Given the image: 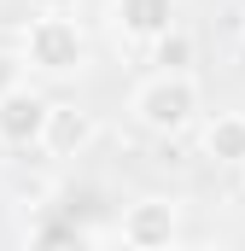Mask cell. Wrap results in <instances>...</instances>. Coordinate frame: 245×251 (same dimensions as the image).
<instances>
[{
	"mask_svg": "<svg viewBox=\"0 0 245 251\" xmlns=\"http://www.w3.org/2000/svg\"><path fill=\"white\" fill-rule=\"evenodd\" d=\"M88 140H94V117H88L82 105H47V128H41V146H47V152L70 158V152H82Z\"/></svg>",
	"mask_w": 245,
	"mask_h": 251,
	"instance_id": "obj_5",
	"label": "cell"
},
{
	"mask_svg": "<svg viewBox=\"0 0 245 251\" xmlns=\"http://www.w3.org/2000/svg\"><path fill=\"white\" fill-rule=\"evenodd\" d=\"M152 64H158V70H187V64H193V35H181L175 24H170L164 35H152Z\"/></svg>",
	"mask_w": 245,
	"mask_h": 251,
	"instance_id": "obj_8",
	"label": "cell"
},
{
	"mask_svg": "<svg viewBox=\"0 0 245 251\" xmlns=\"http://www.w3.org/2000/svg\"><path fill=\"white\" fill-rule=\"evenodd\" d=\"M193 111H198V88H193L187 70H158V76L134 94V117L152 128V134H175V128H187Z\"/></svg>",
	"mask_w": 245,
	"mask_h": 251,
	"instance_id": "obj_1",
	"label": "cell"
},
{
	"mask_svg": "<svg viewBox=\"0 0 245 251\" xmlns=\"http://www.w3.org/2000/svg\"><path fill=\"white\" fill-rule=\"evenodd\" d=\"M204 152L216 164H245V117H216L204 128Z\"/></svg>",
	"mask_w": 245,
	"mask_h": 251,
	"instance_id": "obj_7",
	"label": "cell"
},
{
	"mask_svg": "<svg viewBox=\"0 0 245 251\" xmlns=\"http://www.w3.org/2000/svg\"><path fill=\"white\" fill-rule=\"evenodd\" d=\"M35 6H47V12H59V6H76V0H35Z\"/></svg>",
	"mask_w": 245,
	"mask_h": 251,
	"instance_id": "obj_12",
	"label": "cell"
},
{
	"mask_svg": "<svg viewBox=\"0 0 245 251\" xmlns=\"http://www.w3.org/2000/svg\"><path fill=\"white\" fill-rule=\"evenodd\" d=\"M64 216H70V222H76V216H82V222H88V216H99V193H94V187L64 193Z\"/></svg>",
	"mask_w": 245,
	"mask_h": 251,
	"instance_id": "obj_10",
	"label": "cell"
},
{
	"mask_svg": "<svg viewBox=\"0 0 245 251\" xmlns=\"http://www.w3.org/2000/svg\"><path fill=\"white\" fill-rule=\"evenodd\" d=\"M18 82H24V64L12 59V53H0V94H6V88H18Z\"/></svg>",
	"mask_w": 245,
	"mask_h": 251,
	"instance_id": "obj_11",
	"label": "cell"
},
{
	"mask_svg": "<svg viewBox=\"0 0 245 251\" xmlns=\"http://www.w3.org/2000/svg\"><path fill=\"white\" fill-rule=\"evenodd\" d=\"M29 64H41V70H76L82 64V29L70 24V18H35L29 24Z\"/></svg>",
	"mask_w": 245,
	"mask_h": 251,
	"instance_id": "obj_2",
	"label": "cell"
},
{
	"mask_svg": "<svg viewBox=\"0 0 245 251\" xmlns=\"http://www.w3.org/2000/svg\"><path fill=\"white\" fill-rule=\"evenodd\" d=\"M41 128H47V100L29 94L24 82L0 94V140L6 146H41Z\"/></svg>",
	"mask_w": 245,
	"mask_h": 251,
	"instance_id": "obj_3",
	"label": "cell"
},
{
	"mask_svg": "<svg viewBox=\"0 0 245 251\" xmlns=\"http://www.w3.org/2000/svg\"><path fill=\"white\" fill-rule=\"evenodd\" d=\"M35 246H88V228L82 222H41Z\"/></svg>",
	"mask_w": 245,
	"mask_h": 251,
	"instance_id": "obj_9",
	"label": "cell"
},
{
	"mask_svg": "<svg viewBox=\"0 0 245 251\" xmlns=\"http://www.w3.org/2000/svg\"><path fill=\"white\" fill-rule=\"evenodd\" d=\"M111 18H117V29L128 41H152L175 24V0H117Z\"/></svg>",
	"mask_w": 245,
	"mask_h": 251,
	"instance_id": "obj_6",
	"label": "cell"
},
{
	"mask_svg": "<svg viewBox=\"0 0 245 251\" xmlns=\"http://www.w3.org/2000/svg\"><path fill=\"white\" fill-rule=\"evenodd\" d=\"M122 240L140 246V251L170 246V240H175V204H164V199H140V204H128V216H122Z\"/></svg>",
	"mask_w": 245,
	"mask_h": 251,
	"instance_id": "obj_4",
	"label": "cell"
}]
</instances>
